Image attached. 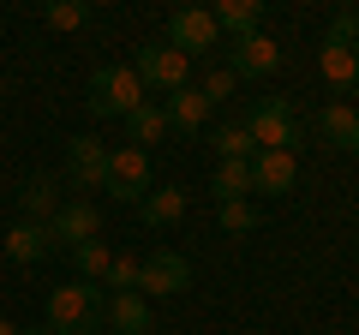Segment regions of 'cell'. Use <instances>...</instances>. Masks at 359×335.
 Here are the masks:
<instances>
[{
	"label": "cell",
	"mask_w": 359,
	"mask_h": 335,
	"mask_svg": "<svg viewBox=\"0 0 359 335\" xmlns=\"http://www.w3.org/2000/svg\"><path fill=\"white\" fill-rule=\"evenodd\" d=\"M108 323V294L96 282H66V287H54L48 294V329L54 335H96Z\"/></svg>",
	"instance_id": "obj_1"
},
{
	"label": "cell",
	"mask_w": 359,
	"mask_h": 335,
	"mask_svg": "<svg viewBox=\"0 0 359 335\" xmlns=\"http://www.w3.org/2000/svg\"><path fill=\"white\" fill-rule=\"evenodd\" d=\"M144 102H150V96H144V84H138L132 66H96V72H90L84 108H90L96 120H126V114H138Z\"/></svg>",
	"instance_id": "obj_2"
},
{
	"label": "cell",
	"mask_w": 359,
	"mask_h": 335,
	"mask_svg": "<svg viewBox=\"0 0 359 335\" xmlns=\"http://www.w3.org/2000/svg\"><path fill=\"white\" fill-rule=\"evenodd\" d=\"M132 72H138L144 96H150V90L174 96V90H186V84H192V60H186L180 48H168V42H144V48L132 54Z\"/></svg>",
	"instance_id": "obj_3"
},
{
	"label": "cell",
	"mask_w": 359,
	"mask_h": 335,
	"mask_svg": "<svg viewBox=\"0 0 359 335\" xmlns=\"http://www.w3.org/2000/svg\"><path fill=\"white\" fill-rule=\"evenodd\" d=\"M245 132H252L257 150H294V144H299V114H294L287 96H257Z\"/></svg>",
	"instance_id": "obj_4"
},
{
	"label": "cell",
	"mask_w": 359,
	"mask_h": 335,
	"mask_svg": "<svg viewBox=\"0 0 359 335\" xmlns=\"http://www.w3.org/2000/svg\"><path fill=\"white\" fill-rule=\"evenodd\" d=\"M318 66H323L330 84H353V78H359V13H335Z\"/></svg>",
	"instance_id": "obj_5"
},
{
	"label": "cell",
	"mask_w": 359,
	"mask_h": 335,
	"mask_svg": "<svg viewBox=\"0 0 359 335\" xmlns=\"http://www.w3.org/2000/svg\"><path fill=\"white\" fill-rule=\"evenodd\" d=\"M150 150H138V144H120V150H108V198L114 204H144V192H150Z\"/></svg>",
	"instance_id": "obj_6"
},
{
	"label": "cell",
	"mask_w": 359,
	"mask_h": 335,
	"mask_svg": "<svg viewBox=\"0 0 359 335\" xmlns=\"http://www.w3.org/2000/svg\"><path fill=\"white\" fill-rule=\"evenodd\" d=\"M216 42H222V30H216V13H210V6H180V13L168 18V48H180L186 60L210 54Z\"/></svg>",
	"instance_id": "obj_7"
},
{
	"label": "cell",
	"mask_w": 359,
	"mask_h": 335,
	"mask_svg": "<svg viewBox=\"0 0 359 335\" xmlns=\"http://www.w3.org/2000/svg\"><path fill=\"white\" fill-rule=\"evenodd\" d=\"M66 180H72L78 192H102L108 186V144L90 138V132L66 138Z\"/></svg>",
	"instance_id": "obj_8"
},
{
	"label": "cell",
	"mask_w": 359,
	"mask_h": 335,
	"mask_svg": "<svg viewBox=\"0 0 359 335\" xmlns=\"http://www.w3.org/2000/svg\"><path fill=\"white\" fill-rule=\"evenodd\" d=\"M48 240H54V252H72V245H84V240H102V210L90 204V198H66L60 210H54V221H48Z\"/></svg>",
	"instance_id": "obj_9"
},
{
	"label": "cell",
	"mask_w": 359,
	"mask_h": 335,
	"mask_svg": "<svg viewBox=\"0 0 359 335\" xmlns=\"http://www.w3.org/2000/svg\"><path fill=\"white\" fill-rule=\"evenodd\" d=\"M192 287V264L180 258V252H150L144 258V275H138V294L144 299H174V294H186Z\"/></svg>",
	"instance_id": "obj_10"
},
{
	"label": "cell",
	"mask_w": 359,
	"mask_h": 335,
	"mask_svg": "<svg viewBox=\"0 0 359 335\" xmlns=\"http://www.w3.org/2000/svg\"><path fill=\"white\" fill-rule=\"evenodd\" d=\"M276 66H282V42L264 36V30H257V36L228 42V72H233V78H269Z\"/></svg>",
	"instance_id": "obj_11"
},
{
	"label": "cell",
	"mask_w": 359,
	"mask_h": 335,
	"mask_svg": "<svg viewBox=\"0 0 359 335\" xmlns=\"http://www.w3.org/2000/svg\"><path fill=\"white\" fill-rule=\"evenodd\" d=\"M294 180H299L294 150H257V156H252V192L282 198V192H294Z\"/></svg>",
	"instance_id": "obj_12"
},
{
	"label": "cell",
	"mask_w": 359,
	"mask_h": 335,
	"mask_svg": "<svg viewBox=\"0 0 359 335\" xmlns=\"http://www.w3.org/2000/svg\"><path fill=\"white\" fill-rule=\"evenodd\" d=\"M318 138L330 144V150L353 156V150H359V108H347V102H330V108L318 114Z\"/></svg>",
	"instance_id": "obj_13"
},
{
	"label": "cell",
	"mask_w": 359,
	"mask_h": 335,
	"mask_svg": "<svg viewBox=\"0 0 359 335\" xmlns=\"http://www.w3.org/2000/svg\"><path fill=\"white\" fill-rule=\"evenodd\" d=\"M18 210H25L18 221H42V228H48L54 210H60V186H54V174H30V180L18 186Z\"/></svg>",
	"instance_id": "obj_14"
},
{
	"label": "cell",
	"mask_w": 359,
	"mask_h": 335,
	"mask_svg": "<svg viewBox=\"0 0 359 335\" xmlns=\"http://www.w3.org/2000/svg\"><path fill=\"white\" fill-rule=\"evenodd\" d=\"M0 245H6V258H13V264H42V258L54 252V240H48L42 221H13Z\"/></svg>",
	"instance_id": "obj_15"
},
{
	"label": "cell",
	"mask_w": 359,
	"mask_h": 335,
	"mask_svg": "<svg viewBox=\"0 0 359 335\" xmlns=\"http://www.w3.org/2000/svg\"><path fill=\"white\" fill-rule=\"evenodd\" d=\"M186 186H156V192H144V204H138V216L150 221V228H174L180 216H186Z\"/></svg>",
	"instance_id": "obj_16"
},
{
	"label": "cell",
	"mask_w": 359,
	"mask_h": 335,
	"mask_svg": "<svg viewBox=\"0 0 359 335\" xmlns=\"http://www.w3.org/2000/svg\"><path fill=\"white\" fill-rule=\"evenodd\" d=\"M108 323H114V335H150V299L144 294H108Z\"/></svg>",
	"instance_id": "obj_17"
},
{
	"label": "cell",
	"mask_w": 359,
	"mask_h": 335,
	"mask_svg": "<svg viewBox=\"0 0 359 335\" xmlns=\"http://www.w3.org/2000/svg\"><path fill=\"white\" fill-rule=\"evenodd\" d=\"M210 13H216V30H228V36L240 42V36H257L264 0H222V6H210Z\"/></svg>",
	"instance_id": "obj_18"
},
{
	"label": "cell",
	"mask_w": 359,
	"mask_h": 335,
	"mask_svg": "<svg viewBox=\"0 0 359 335\" xmlns=\"http://www.w3.org/2000/svg\"><path fill=\"white\" fill-rule=\"evenodd\" d=\"M204 114H210V102H204L198 84H186V90L168 96V126L174 132H204Z\"/></svg>",
	"instance_id": "obj_19"
},
{
	"label": "cell",
	"mask_w": 359,
	"mask_h": 335,
	"mask_svg": "<svg viewBox=\"0 0 359 335\" xmlns=\"http://www.w3.org/2000/svg\"><path fill=\"white\" fill-rule=\"evenodd\" d=\"M126 132H132V144L144 150V144H162L174 126H168V108H162V102H144L138 114H126Z\"/></svg>",
	"instance_id": "obj_20"
},
{
	"label": "cell",
	"mask_w": 359,
	"mask_h": 335,
	"mask_svg": "<svg viewBox=\"0 0 359 335\" xmlns=\"http://www.w3.org/2000/svg\"><path fill=\"white\" fill-rule=\"evenodd\" d=\"M210 192L222 198V204H240V198H252V162H222L216 180H210Z\"/></svg>",
	"instance_id": "obj_21"
},
{
	"label": "cell",
	"mask_w": 359,
	"mask_h": 335,
	"mask_svg": "<svg viewBox=\"0 0 359 335\" xmlns=\"http://www.w3.org/2000/svg\"><path fill=\"white\" fill-rule=\"evenodd\" d=\"M108 264H114L108 240H84V245H72V270H78V282H102Z\"/></svg>",
	"instance_id": "obj_22"
},
{
	"label": "cell",
	"mask_w": 359,
	"mask_h": 335,
	"mask_svg": "<svg viewBox=\"0 0 359 335\" xmlns=\"http://www.w3.org/2000/svg\"><path fill=\"white\" fill-rule=\"evenodd\" d=\"M210 150H216L222 162H252L257 144H252V132H245V126H216V132H210Z\"/></svg>",
	"instance_id": "obj_23"
},
{
	"label": "cell",
	"mask_w": 359,
	"mask_h": 335,
	"mask_svg": "<svg viewBox=\"0 0 359 335\" xmlns=\"http://www.w3.org/2000/svg\"><path fill=\"white\" fill-rule=\"evenodd\" d=\"M90 13H96L90 0H48V6H42V25L48 30H84Z\"/></svg>",
	"instance_id": "obj_24"
},
{
	"label": "cell",
	"mask_w": 359,
	"mask_h": 335,
	"mask_svg": "<svg viewBox=\"0 0 359 335\" xmlns=\"http://www.w3.org/2000/svg\"><path fill=\"white\" fill-rule=\"evenodd\" d=\"M138 275H144V258H132V252H114V264H108L102 282L114 287V294H138Z\"/></svg>",
	"instance_id": "obj_25"
},
{
	"label": "cell",
	"mask_w": 359,
	"mask_h": 335,
	"mask_svg": "<svg viewBox=\"0 0 359 335\" xmlns=\"http://www.w3.org/2000/svg\"><path fill=\"white\" fill-rule=\"evenodd\" d=\"M257 210H252V198H240V204H222V233H252L257 228Z\"/></svg>",
	"instance_id": "obj_26"
},
{
	"label": "cell",
	"mask_w": 359,
	"mask_h": 335,
	"mask_svg": "<svg viewBox=\"0 0 359 335\" xmlns=\"http://www.w3.org/2000/svg\"><path fill=\"white\" fill-rule=\"evenodd\" d=\"M233 84H240V78H233V72H228V66H222V72H210V78H204V84H198V90H204V102H210V108H216V102H228V96H233Z\"/></svg>",
	"instance_id": "obj_27"
},
{
	"label": "cell",
	"mask_w": 359,
	"mask_h": 335,
	"mask_svg": "<svg viewBox=\"0 0 359 335\" xmlns=\"http://www.w3.org/2000/svg\"><path fill=\"white\" fill-rule=\"evenodd\" d=\"M18 335H54V329H48V323H36V329H18Z\"/></svg>",
	"instance_id": "obj_28"
},
{
	"label": "cell",
	"mask_w": 359,
	"mask_h": 335,
	"mask_svg": "<svg viewBox=\"0 0 359 335\" xmlns=\"http://www.w3.org/2000/svg\"><path fill=\"white\" fill-rule=\"evenodd\" d=\"M0 335H18V329H13V323H0Z\"/></svg>",
	"instance_id": "obj_29"
},
{
	"label": "cell",
	"mask_w": 359,
	"mask_h": 335,
	"mask_svg": "<svg viewBox=\"0 0 359 335\" xmlns=\"http://www.w3.org/2000/svg\"><path fill=\"white\" fill-rule=\"evenodd\" d=\"M252 335H269V329H252Z\"/></svg>",
	"instance_id": "obj_30"
}]
</instances>
